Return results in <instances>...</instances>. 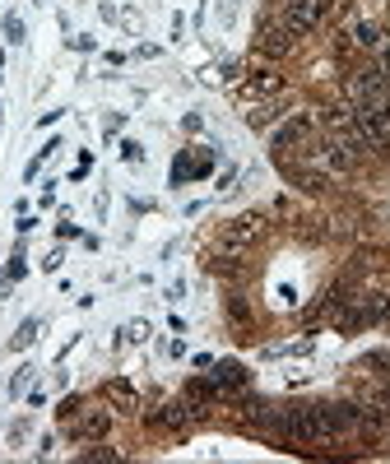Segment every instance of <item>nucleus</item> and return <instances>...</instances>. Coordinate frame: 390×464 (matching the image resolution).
<instances>
[{
  "instance_id": "f257e3e1",
  "label": "nucleus",
  "mask_w": 390,
  "mask_h": 464,
  "mask_svg": "<svg viewBox=\"0 0 390 464\" xmlns=\"http://www.w3.org/2000/svg\"><path fill=\"white\" fill-rule=\"evenodd\" d=\"M293 47H297V33H293L284 19H265V24H260V33H256V52H260V56H275V61H279V56H288Z\"/></svg>"
},
{
  "instance_id": "f03ea898",
  "label": "nucleus",
  "mask_w": 390,
  "mask_h": 464,
  "mask_svg": "<svg viewBox=\"0 0 390 464\" xmlns=\"http://www.w3.org/2000/svg\"><path fill=\"white\" fill-rule=\"evenodd\" d=\"M330 14V0H288V5H284V24L302 37V33H311V28H321V19Z\"/></svg>"
},
{
  "instance_id": "7ed1b4c3",
  "label": "nucleus",
  "mask_w": 390,
  "mask_h": 464,
  "mask_svg": "<svg viewBox=\"0 0 390 464\" xmlns=\"http://www.w3.org/2000/svg\"><path fill=\"white\" fill-rule=\"evenodd\" d=\"M311 130H317V116H293V121H284V126L275 130V149H279V153H288V149L307 144V140H311Z\"/></svg>"
},
{
  "instance_id": "20e7f679",
  "label": "nucleus",
  "mask_w": 390,
  "mask_h": 464,
  "mask_svg": "<svg viewBox=\"0 0 390 464\" xmlns=\"http://www.w3.org/2000/svg\"><path fill=\"white\" fill-rule=\"evenodd\" d=\"M195 413H200V404H190L186 395L181 400H168V404H159V413H153V422H159V428H186V422L195 418Z\"/></svg>"
},
{
  "instance_id": "39448f33",
  "label": "nucleus",
  "mask_w": 390,
  "mask_h": 464,
  "mask_svg": "<svg viewBox=\"0 0 390 464\" xmlns=\"http://www.w3.org/2000/svg\"><path fill=\"white\" fill-rule=\"evenodd\" d=\"M260 232H265V218L260 214H247V218H232V227L223 232V242L228 246H242V242H256Z\"/></svg>"
},
{
  "instance_id": "423d86ee",
  "label": "nucleus",
  "mask_w": 390,
  "mask_h": 464,
  "mask_svg": "<svg viewBox=\"0 0 390 464\" xmlns=\"http://www.w3.org/2000/svg\"><path fill=\"white\" fill-rule=\"evenodd\" d=\"M112 428V413L107 409H93V413H84L80 422H74V437H102Z\"/></svg>"
},
{
  "instance_id": "0eeeda50",
  "label": "nucleus",
  "mask_w": 390,
  "mask_h": 464,
  "mask_svg": "<svg viewBox=\"0 0 390 464\" xmlns=\"http://www.w3.org/2000/svg\"><path fill=\"white\" fill-rule=\"evenodd\" d=\"M348 43H358V47H381V33L372 24H354L348 28Z\"/></svg>"
},
{
  "instance_id": "6e6552de",
  "label": "nucleus",
  "mask_w": 390,
  "mask_h": 464,
  "mask_svg": "<svg viewBox=\"0 0 390 464\" xmlns=\"http://www.w3.org/2000/svg\"><path fill=\"white\" fill-rule=\"evenodd\" d=\"M214 381H219V385H242L247 372H242V362H223V367L214 372Z\"/></svg>"
},
{
  "instance_id": "1a4fd4ad",
  "label": "nucleus",
  "mask_w": 390,
  "mask_h": 464,
  "mask_svg": "<svg viewBox=\"0 0 390 464\" xmlns=\"http://www.w3.org/2000/svg\"><path fill=\"white\" fill-rule=\"evenodd\" d=\"M284 80L279 74H269V70H260V74H251V93H275Z\"/></svg>"
},
{
  "instance_id": "9d476101",
  "label": "nucleus",
  "mask_w": 390,
  "mask_h": 464,
  "mask_svg": "<svg viewBox=\"0 0 390 464\" xmlns=\"http://www.w3.org/2000/svg\"><path fill=\"white\" fill-rule=\"evenodd\" d=\"M33 334H37V321H28V325H24V330H19V334H15V348H24V343H28V339H33Z\"/></svg>"
},
{
  "instance_id": "9b49d317",
  "label": "nucleus",
  "mask_w": 390,
  "mask_h": 464,
  "mask_svg": "<svg viewBox=\"0 0 390 464\" xmlns=\"http://www.w3.org/2000/svg\"><path fill=\"white\" fill-rule=\"evenodd\" d=\"M385 404H390V385H385Z\"/></svg>"
}]
</instances>
